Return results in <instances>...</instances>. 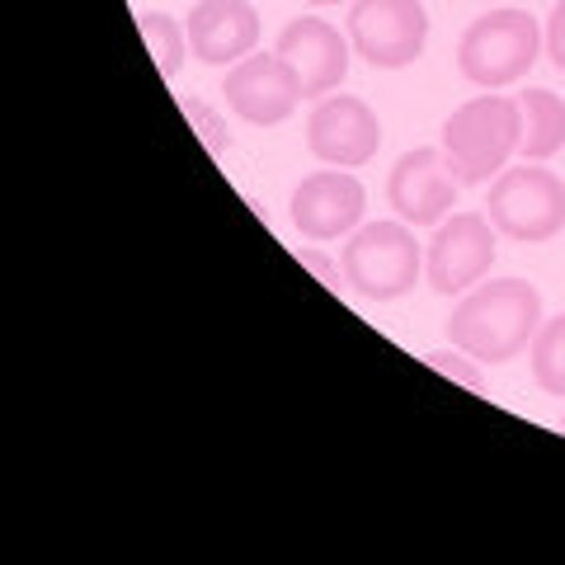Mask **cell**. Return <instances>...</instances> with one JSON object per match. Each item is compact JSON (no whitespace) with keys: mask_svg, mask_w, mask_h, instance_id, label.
I'll use <instances>...</instances> for the list:
<instances>
[{"mask_svg":"<svg viewBox=\"0 0 565 565\" xmlns=\"http://www.w3.org/2000/svg\"><path fill=\"white\" fill-rule=\"evenodd\" d=\"M429 367H434V373H444V377H452L457 386H467V392H476V396L490 392L486 377L476 373V363H462V359H457V353H448V349H434V353H429Z\"/></svg>","mask_w":565,"mask_h":565,"instance_id":"cell-17","label":"cell"},{"mask_svg":"<svg viewBox=\"0 0 565 565\" xmlns=\"http://www.w3.org/2000/svg\"><path fill=\"white\" fill-rule=\"evenodd\" d=\"M367 207V193L359 184V174L349 170H316L307 174L302 184L292 189V226L302 232L307 241H340L359 226Z\"/></svg>","mask_w":565,"mask_h":565,"instance_id":"cell-10","label":"cell"},{"mask_svg":"<svg viewBox=\"0 0 565 565\" xmlns=\"http://www.w3.org/2000/svg\"><path fill=\"white\" fill-rule=\"evenodd\" d=\"M523 141V114L519 99L504 95H476L448 118L444 128V156L457 174V184H486L490 174L509 166V156Z\"/></svg>","mask_w":565,"mask_h":565,"instance_id":"cell-2","label":"cell"},{"mask_svg":"<svg viewBox=\"0 0 565 565\" xmlns=\"http://www.w3.org/2000/svg\"><path fill=\"white\" fill-rule=\"evenodd\" d=\"M189 52L203 66H236L259 43V14L245 0H199L189 10Z\"/></svg>","mask_w":565,"mask_h":565,"instance_id":"cell-12","label":"cell"},{"mask_svg":"<svg viewBox=\"0 0 565 565\" xmlns=\"http://www.w3.org/2000/svg\"><path fill=\"white\" fill-rule=\"evenodd\" d=\"M311 6H344V0H311Z\"/></svg>","mask_w":565,"mask_h":565,"instance_id":"cell-21","label":"cell"},{"mask_svg":"<svg viewBox=\"0 0 565 565\" xmlns=\"http://www.w3.org/2000/svg\"><path fill=\"white\" fill-rule=\"evenodd\" d=\"M494 264V232L476 212H452V217L434 232V245L424 255V274H429L434 292H471V282H481Z\"/></svg>","mask_w":565,"mask_h":565,"instance_id":"cell-8","label":"cell"},{"mask_svg":"<svg viewBox=\"0 0 565 565\" xmlns=\"http://www.w3.org/2000/svg\"><path fill=\"white\" fill-rule=\"evenodd\" d=\"M386 199H392L396 217H405L411 226L444 222L457 203V174L448 166V156L434 147L405 151L392 170V180H386Z\"/></svg>","mask_w":565,"mask_h":565,"instance_id":"cell-11","label":"cell"},{"mask_svg":"<svg viewBox=\"0 0 565 565\" xmlns=\"http://www.w3.org/2000/svg\"><path fill=\"white\" fill-rule=\"evenodd\" d=\"M424 39H429V20L419 0H359L349 10V43L382 71L411 66L424 52Z\"/></svg>","mask_w":565,"mask_h":565,"instance_id":"cell-6","label":"cell"},{"mask_svg":"<svg viewBox=\"0 0 565 565\" xmlns=\"http://www.w3.org/2000/svg\"><path fill=\"white\" fill-rule=\"evenodd\" d=\"M377 114L367 109L363 99L353 95H330V99H316V109L307 118V147L316 161L326 166H340V170H359L377 156Z\"/></svg>","mask_w":565,"mask_h":565,"instance_id":"cell-9","label":"cell"},{"mask_svg":"<svg viewBox=\"0 0 565 565\" xmlns=\"http://www.w3.org/2000/svg\"><path fill=\"white\" fill-rule=\"evenodd\" d=\"M278 57H288L292 71L302 76V90L307 99H321L330 95L334 85L344 81V71H349V43H344V33L326 24V20H292L288 29L278 33Z\"/></svg>","mask_w":565,"mask_h":565,"instance_id":"cell-13","label":"cell"},{"mask_svg":"<svg viewBox=\"0 0 565 565\" xmlns=\"http://www.w3.org/2000/svg\"><path fill=\"white\" fill-rule=\"evenodd\" d=\"M419 241L396 222H367L344 245V282L367 302H396L419 282Z\"/></svg>","mask_w":565,"mask_h":565,"instance_id":"cell-4","label":"cell"},{"mask_svg":"<svg viewBox=\"0 0 565 565\" xmlns=\"http://www.w3.org/2000/svg\"><path fill=\"white\" fill-rule=\"evenodd\" d=\"M490 222L509 241H523V245L552 241L565 226V184L537 161L500 170V180L490 184Z\"/></svg>","mask_w":565,"mask_h":565,"instance_id":"cell-5","label":"cell"},{"mask_svg":"<svg viewBox=\"0 0 565 565\" xmlns=\"http://www.w3.org/2000/svg\"><path fill=\"white\" fill-rule=\"evenodd\" d=\"M137 29H141V43H147L156 71H161L166 81L180 76V66H184V47H189V29H180V24L170 20V14H141Z\"/></svg>","mask_w":565,"mask_h":565,"instance_id":"cell-16","label":"cell"},{"mask_svg":"<svg viewBox=\"0 0 565 565\" xmlns=\"http://www.w3.org/2000/svg\"><path fill=\"white\" fill-rule=\"evenodd\" d=\"M542 52V29L527 10H490L457 43V66L462 76L476 81L481 90H500V85L527 76V66Z\"/></svg>","mask_w":565,"mask_h":565,"instance_id":"cell-3","label":"cell"},{"mask_svg":"<svg viewBox=\"0 0 565 565\" xmlns=\"http://www.w3.org/2000/svg\"><path fill=\"white\" fill-rule=\"evenodd\" d=\"M222 95L245 122H255V128H274V122H282L307 99L302 76H297L292 62L278 57V52H250L245 62H236L226 71Z\"/></svg>","mask_w":565,"mask_h":565,"instance_id":"cell-7","label":"cell"},{"mask_svg":"<svg viewBox=\"0 0 565 565\" xmlns=\"http://www.w3.org/2000/svg\"><path fill=\"white\" fill-rule=\"evenodd\" d=\"M527 353H533V382L546 396H565V311L537 326Z\"/></svg>","mask_w":565,"mask_h":565,"instance_id":"cell-15","label":"cell"},{"mask_svg":"<svg viewBox=\"0 0 565 565\" xmlns=\"http://www.w3.org/2000/svg\"><path fill=\"white\" fill-rule=\"evenodd\" d=\"M546 57L565 71V0L552 10V20H546Z\"/></svg>","mask_w":565,"mask_h":565,"instance_id":"cell-19","label":"cell"},{"mask_svg":"<svg viewBox=\"0 0 565 565\" xmlns=\"http://www.w3.org/2000/svg\"><path fill=\"white\" fill-rule=\"evenodd\" d=\"M519 114H523L519 151L527 156V161H552V156L565 147V104L552 90H523Z\"/></svg>","mask_w":565,"mask_h":565,"instance_id":"cell-14","label":"cell"},{"mask_svg":"<svg viewBox=\"0 0 565 565\" xmlns=\"http://www.w3.org/2000/svg\"><path fill=\"white\" fill-rule=\"evenodd\" d=\"M297 259H302V264H307V269H311L316 278H321V282H326V288H330V292H340V288H344V274H340V269H334V264H330L326 255H316V250H307V245H302V250H297Z\"/></svg>","mask_w":565,"mask_h":565,"instance_id":"cell-20","label":"cell"},{"mask_svg":"<svg viewBox=\"0 0 565 565\" xmlns=\"http://www.w3.org/2000/svg\"><path fill=\"white\" fill-rule=\"evenodd\" d=\"M184 114H189V122H193V128H199L203 147H207L212 156H222V151H226V128H222V118L212 114V109H203L199 99H184Z\"/></svg>","mask_w":565,"mask_h":565,"instance_id":"cell-18","label":"cell"},{"mask_svg":"<svg viewBox=\"0 0 565 565\" xmlns=\"http://www.w3.org/2000/svg\"><path fill=\"white\" fill-rule=\"evenodd\" d=\"M561 429H565V415H561Z\"/></svg>","mask_w":565,"mask_h":565,"instance_id":"cell-22","label":"cell"},{"mask_svg":"<svg viewBox=\"0 0 565 565\" xmlns=\"http://www.w3.org/2000/svg\"><path fill=\"white\" fill-rule=\"evenodd\" d=\"M542 326V297L523 278H494L471 288L448 316V340L481 363H509L533 344Z\"/></svg>","mask_w":565,"mask_h":565,"instance_id":"cell-1","label":"cell"}]
</instances>
